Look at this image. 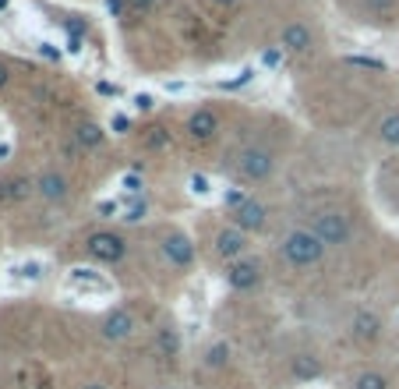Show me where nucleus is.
Listing matches in <instances>:
<instances>
[{
  "instance_id": "obj_3",
  "label": "nucleus",
  "mask_w": 399,
  "mask_h": 389,
  "mask_svg": "<svg viewBox=\"0 0 399 389\" xmlns=\"http://www.w3.org/2000/svg\"><path fill=\"white\" fill-rule=\"evenodd\" d=\"M237 167L247 181H269L272 170H276V152L265 149V145H247L240 156H237Z\"/></svg>"
},
{
  "instance_id": "obj_12",
  "label": "nucleus",
  "mask_w": 399,
  "mask_h": 389,
  "mask_svg": "<svg viewBox=\"0 0 399 389\" xmlns=\"http://www.w3.org/2000/svg\"><path fill=\"white\" fill-rule=\"evenodd\" d=\"M36 191H39V198H47V202H64V198H68V177H64L61 170H43L39 181H36Z\"/></svg>"
},
{
  "instance_id": "obj_6",
  "label": "nucleus",
  "mask_w": 399,
  "mask_h": 389,
  "mask_svg": "<svg viewBox=\"0 0 399 389\" xmlns=\"http://www.w3.org/2000/svg\"><path fill=\"white\" fill-rule=\"evenodd\" d=\"M135 329H138V318H135V311H128V308H113V311L103 318V340H110V343L131 340Z\"/></svg>"
},
{
  "instance_id": "obj_1",
  "label": "nucleus",
  "mask_w": 399,
  "mask_h": 389,
  "mask_svg": "<svg viewBox=\"0 0 399 389\" xmlns=\"http://www.w3.org/2000/svg\"><path fill=\"white\" fill-rule=\"evenodd\" d=\"M279 251H283V258L293 265V269H311V265H318L321 258H325V241L311 230V227H293L283 241H279Z\"/></svg>"
},
{
  "instance_id": "obj_9",
  "label": "nucleus",
  "mask_w": 399,
  "mask_h": 389,
  "mask_svg": "<svg viewBox=\"0 0 399 389\" xmlns=\"http://www.w3.org/2000/svg\"><path fill=\"white\" fill-rule=\"evenodd\" d=\"M216 255L226 258V262L244 258V255H247V234L237 230V227H223V230L216 234Z\"/></svg>"
},
{
  "instance_id": "obj_14",
  "label": "nucleus",
  "mask_w": 399,
  "mask_h": 389,
  "mask_svg": "<svg viewBox=\"0 0 399 389\" xmlns=\"http://www.w3.org/2000/svg\"><path fill=\"white\" fill-rule=\"evenodd\" d=\"M36 191V184L29 181V177H15V181H8V184H0V198L4 202H22V198H29Z\"/></svg>"
},
{
  "instance_id": "obj_29",
  "label": "nucleus",
  "mask_w": 399,
  "mask_h": 389,
  "mask_svg": "<svg viewBox=\"0 0 399 389\" xmlns=\"http://www.w3.org/2000/svg\"><path fill=\"white\" fill-rule=\"evenodd\" d=\"M96 92H99V96H113V100L121 96V89H117L113 82H99V85H96Z\"/></svg>"
},
{
  "instance_id": "obj_13",
  "label": "nucleus",
  "mask_w": 399,
  "mask_h": 389,
  "mask_svg": "<svg viewBox=\"0 0 399 389\" xmlns=\"http://www.w3.org/2000/svg\"><path fill=\"white\" fill-rule=\"evenodd\" d=\"M350 329H353V340L357 343H374L381 336V318L374 311H357L353 322H350Z\"/></svg>"
},
{
  "instance_id": "obj_11",
  "label": "nucleus",
  "mask_w": 399,
  "mask_h": 389,
  "mask_svg": "<svg viewBox=\"0 0 399 389\" xmlns=\"http://www.w3.org/2000/svg\"><path fill=\"white\" fill-rule=\"evenodd\" d=\"M279 50H286V54H307V50H311V29L300 25V22L283 25V32H279Z\"/></svg>"
},
{
  "instance_id": "obj_20",
  "label": "nucleus",
  "mask_w": 399,
  "mask_h": 389,
  "mask_svg": "<svg viewBox=\"0 0 399 389\" xmlns=\"http://www.w3.org/2000/svg\"><path fill=\"white\" fill-rule=\"evenodd\" d=\"M78 142L92 149V145H99V142H103V131H99L96 124H82V128H78Z\"/></svg>"
},
{
  "instance_id": "obj_34",
  "label": "nucleus",
  "mask_w": 399,
  "mask_h": 389,
  "mask_svg": "<svg viewBox=\"0 0 399 389\" xmlns=\"http://www.w3.org/2000/svg\"><path fill=\"white\" fill-rule=\"evenodd\" d=\"M82 389H106L103 382H89V385H82Z\"/></svg>"
},
{
  "instance_id": "obj_38",
  "label": "nucleus",
  "mask_w": 399,
  "mask_h": 389,
  "mask_svg": "<svg viewBox=\"0 0 399 389\" xmlns=\"http://www.w3.org/2000/svg\"><path fill=\"white\" fill-rule=\"evenodd\" d=\"M138 4H152V0H138Z\"/></svg>"
},
{
  "instance_id": "obj_33",
  "label": "nucleus",
  "mask_w": 399,
  "mask_h": 389,
  "mask_svg": "<svg viewBox=\"0 0 399 389\" xmlns=\"http://www.w3.org/2000/svg\"><path fill=\"white\" fill-rule=\"evenodd\" d=\"M8 78H11V71H8V64H0V89L8 85Z\"/></svg>"
},
{
  "instance_id": "obj_32",
  "label": "nucleus",
  "mask_w": 399,
  "mask_h": 389,
  "mask_svg": "<svg viewBox=\"0 0 399 389\" xmlns=\"http://www.w3.org/2000/svg\"><path fill=\"white\" fill-rule=\"evenodd\" d=\"M106 4H110L113 15H124V0H106Z\"/></svg>"
},
{
  "instance_id": "obj_19",
  "label": "nucleus",
  "mask_w": 399,
  "mask_h": 389,
  "mask_svg": "<svg viewBox=\"0 0 399 389\" xmlns=\"http://www.w3.org/2000/svg\"><path fill=\"white\" fill-rule=\"evenodd\" d=\"M159 350H163V354H177V350H180V336H177L173 325H163V329H159Z\"/></svg>"
},
{
  "instance_id": "obj_36",
  "label": "nucleus",
  "mask_w": 399,
  "mask_h": 389,
  "mask_svg": "<svg viewBox=\"0 0 399 389\" xmlns=\"http://www.w3.org/2000/svg\"><path fill=\"white\" fill-rule=\"evenodd\" d=\"M216 4H237V0H216Z\"/></svg>"
},
{
  "instance_id": "obj_23",
  "label": "nucleus",
  "mask_w": 399,
  "mask_h": 389,
  "mask_svg": "<svg viewBox=\"0 0 399 389\" xmlns=\"http://www.w3.org/2000/svg\"><path fill=\"white\" fill-rule=\"evenodd\" d=\"M135 110H142V114L156 110V96H152V92H138V96H135Z\"/></svg>"
},
{
  "instance_id": "obj_18",
  "label": "nucleus",
  "mask_w": 399,
  "mask_h": 389,
  "mask_svg": "<svg viewBox=\"0 0 399 389\" xmlns=\"http://www.w3.org/2000/svg\"><path fill=\"white\" fill-rule=\"evenodd\" d=\"M378 138H381L385 145H399V114L381 117V124H378Z\"/></svg>"
},
{
  "instance_id": "obj_24",
  "label": "nucleus",
  "mask_w": 399,
  "mask_h": 389,
  "mask_svg": "<svg viewBox=\"0 0 399 389\" xmlns=\"http://www.w3.org/2000/svg\"><path fill=\"white\" fill-rule=\"evenodd\" d=\"M110 128H113L117 135H128V131H131V117H128V114H113V117H110Z\"/></svg>"
},
{
  "instance_id": "obj_10",
  "label": "nucleus",
  "mask_w": 399,
  "mask_h": 389,
  "mask_svg": "<svg viewBox=\"0 0 399 389\" xmlns=\"http://www.w3.org/2000/svg\"><path fill=\"white\" fill-rule=\"evenodd\" d=\"M216 131H219V114H216V110L202 107V110H195V114L188 117V135H191L195 142H209V138H216Z\"/></svg>"
},
{
  "instance_id": "obj_17",
  "label": "nucleus",
  "mask_w": 399,
  "mask_h": 389,
  "mask_svg": "<svg viewBox=\"0 0 399 389\" xmlns=\"http://www.w3.org/2000/svg\"><path fill=\"white\" fill-rule=\"evenodd\" d=\"M353 389H388V378L378 368H360L353 375Z\"/></svg>"
},
{
  "instance_id": "obj_16",
  "label": "nucleus",
  "mask_w": 399,
  "mask_h": 389,
  "mask_svg": "<svg viewBox=\"0 0 399 389\" xmlns=\"http://www.w3.org/2000/svg\"><path fill=\"white\" fill-rule=\"evenodd\" d=\"M290 368H293L297 378H318V375H321V361H318L314 354H297V357L290 361Z\"/></svg>"
},
{
  "instance_id": "obj_22",
  "label": "nucleus",
  "mask_w": 399,
  "mask_h": 389,
  "mask_svg": "<svg viewBox=\"0 0 399 389\" xmlns=\"http://www.w3.org/2000/svg\"><path fill=\"white\" fill-rule=\"evenodd\" d=\"M145 213H149V205H145V202H131V205H128V213H124V220H128V223H142V220H145Z\"/></svg>"
},
{
  "instance_id": "obj_21",
  "label": "nucleus",
  "mask_w": 399,
  "mask_h": 389,
  "mask_svg": "<svg viewBox=\"0 0 399 389\" xmlns=\"http://www.w3.org/2000/svg\"><path fill=\"white\" fill-rule=\"evenodd\" d=\"M188 188H191V195H198V198H205V195L212 191V181H209L205 174H191V177H188Z\"/></svg>"
},
{
  "instance_id": "obj_26",
  "label": "nucleus",
  "mask_w": 399,
  "mask_h": 389,
  "mask_svg": "<svg viewBox=\"0 0 399 389\" xmlns=\"http://www.w3.org/2000/svg\"><path fill=\"white\" fill-rule=\"evenodd\" d=\"M18 276H29V280H39V276H43V265H39V262H25V265H18Z\"/></svg>"
},
{
  "instance_id": "obj_7",
  "label": "nucleus",
  "mask_w": 399,
  "mask_h": 389,
  "mask_svg": "<svg viewBox=\"0 0 399 389\" xmlns=\"http://www.w3.org/2000/svg\"><path fill=\"white\" fill-rule=\"evenodd\" d=\"M230 216H233V227L244 230V234H258V230H265V223H269V209H265L258 198H247V202H244L240 209H233Z\"/></svg>"
},
{
  "instance_id": "obj_4",
  "label": "nucleus",
  "mask_w": 399,
  "mask_h": 389,
  "mask_svg": "<svg viewBox=\"0 0 399 389\" xmlns=\"http://www.w3.org/2000/svg\"><path fill=\"white\" fill-rule=\"evenodd\" d=\"M85 248H89L92 258H99V262H106V265H113V262H121V258L128 255V241H124L121 234H113V230H96V234H89Z\"/></svg>"
},
{
  "instance_id": "obj_2",
  "label": "nucleus",
  "mask_w": 399,
  "mask_h": 389,
  "mask_svg": "<svg viewBox=\"0 0 399 389\" xmlns=\"http://www.w3.org/2000/svg\"><path fill=\"white\" fill-rule=\"evenodd\" d=\"M311 230L325 241V248H343V244H350V241H353V223H350V216H346V213H339V209L314 213Z\"/></svg>"
},
{
  "instance_id": "obj_8",
  "label": "nucleus",
  "mask_w": 399,
  "mask_h": 389,
  "mask_svg": "<svg viewBox=\"0 0 399 389\" xmlns=\"http://www.w3.org/2000/svg\"><path fill=\"white\" fill-rule=\"evenodd\" d=\"M226 280H230V287L233 290H254L258 283H262V265L254 262V258H237V262H230V269H226Z\"/></svg>"
},
{
  "instance_id": "obj_30",
  "label": "nucleus",
  "mask_w": 399,
  "mask_h": 389,
  "mask_svg": "<svg viewBox=\"0 0 399 389\" xmlns=\"http://www.w3.org/2000/svg\"><path fill=\"white\" fill-rule=\"evenodd\" d=\"M121 213V202L113 198V202H99V216H117Z\"/></svg>"
},
{
  "instance_id": "obj_25",
  "label": "nucleus",
  "mask_w": 399,
  "mask_h": 389,
  "mask_svg": "<svg viewBox=\"0 0 399 389\" xmlns=\"http://www.w3.org/2000/svg\"><path fill=\"white\" fill-rule=\"evenodd\" d=\"M121 184H124V191H131V195H138V191L145 188V184H142V174H124Z\"/></svg>"
},
{
  "instance_id": "obj_28",
  "label": "nucleus",
  "mask_w": 399,
  "mask_h": 389,
  "mask_svg": "<svg viewBox=\"0 0 399 389\" xmlns=\"http://www.w3.org/2000/svg\"><path fill=\"white\" fill-rule=\"evenodd\" d=\"M350 64H357V68H374V71H381V68H385L381 61H367V57H350Z\"/></svg>"
},
{
  "instance_id": "obj_35",
  "label": "nucleus",
  "mask_w": 399,
  "mask_h": 389,
  "mask_svg": "<svg viewBox=\"0 0 399 389\" xmlns=\"http://www.w3.org/2000/svg\"><path fill=\"white\" fill-rule=\"evenodd\" d=\"M8 152H11V149H8V145H0V160H4V156H8Z\"/></svg>"
},
{
  "instance_id": "obj_5",
  "label": "nucleus",
  "mask_w": 399,
  "mask_h": 389,
  "mask_svg": "<svg viewBox=\"0 0 399 389\" xmlns=\"http://www.w3.org/2000/svg\"><path fill=\"white\" fill-rule=\"evenodd\" d=\"M159 248H163V258L173 269H188L195 262V244H191V237L184 230H166L163 241H159Z\"/></svg>"
},
{
  "instance_id": "obj_37",
  "label": "nucleus",
  "mask_w": 399,
  "mask_h": 389,
  "mask_svg": "<svg viewBox=\"0 0 399 389\" xmlns=\"http://www.w3.org/2000/svg\"><path fill=\"white\" fill-rule=\"evenodd\" d=\"M0 8H8V0H0Z\"/></svg>"
},
{
  "instance_id": "obj_27",
  "label": "nucleus",
  "mask_w": 399,
  "mask_h": 389,
  "mask_svg": "<svg viewBox=\"0 0 399 389\" xmlns=\"http://www.w3.org/2000/svg\"><path fill=\"white\" fill-rule=\"evenodd\" d=\"M392 4H395V0H367V8H371L374 15H388Z\"/></svg>"
},
{
  "instance_id": "obj_31",
  "label": "nucleus",
  "mask_w": 399,
  "mask_h": 389,
  "mask_svg": "<svg viewBox=\"0 0 399 389\" xmlns=\"http://www.w3.org/2000/svg\"><path fill=\"white\" fill-rule=\"evenodd\" d=\"M39 50H43V57H50V61H57V57H61V54H57V50H54V47H50V43H43V47H39Z\"/></svg>"
},
{
  "instance_id": "obj_15",
  "label": "nucleus",
  "mask_w": 399,
  "mask_h": 389,
  "mask_svg": "<svg viewBox=\"0 0 399 389\" xmlns=\"http://www.w3.org/2000/svg\"><path fill=\"white\" fill-rule=\"evenodd\" d=\"M202 364H205V368H212V371L226 368V364H230V343H226V340H216V343H212V347L205 350Z\"/></svg>"
}]
</instances>
